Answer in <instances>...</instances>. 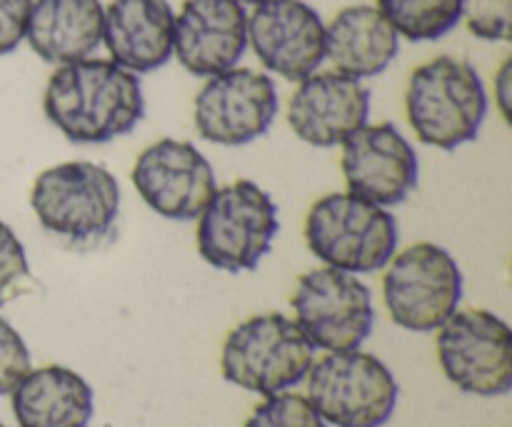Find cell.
Returning <instances> with one entry per match:
<instances>
[{
  "instance_id": "obj_1",
  "label": "cell",
  "mask_w": 512,
  "mask_h": 427,
  "mask_svg": "<svg viewBox=\"0 0 512 427\" xmlns=\"http://www.w3.org/2000/svg\"><path fill=\"white\" fill-rule=\"evenodd\" d=\"M43 110L70 143L103 145L138 128L145 115L143 85L113 60L85 58L55 68Z\"/></svg>"
},
{
  "instance_id": "obj_2",
  "label": "cell",
  "mask_w": 512,
  "mask_h": 427,
  "mask_svg": "<svg viewBox=\"0 0 512 427\" xmlns=\"http://www.w3.org/2000/svg\"><path fill=\"white\" fill-rule=\"evenodd\" d=\"M30 208L48 235L73 248H95L118 223V178L90 160L58 163L33 180Z\"/></svg>"
},
{
  "instance_id": "obj_3",
  "label": "cell",
  "mask_w": 512,
  "mask_h": 427,
  "mask_svg": "<svg viewBox=\"0 0 512 427\" xmlns=\"http://www.w3.org/2000/svg\"><path fill=\"white\" fill-rule=\"evenodd\" d=\"M405 115L423 145L438 150L460 148L478 138L488 115L483 78L468 60L438 55L410 75Z\"/></svg>"
},
{
  "instance_id": "obj_4",
  "label": "cell",
  "mask_w": 512,
  "mask_h": 427,
  "mask_svg": "<svg viewBox=\"0 0 512 427\" xmlns=\"http://www.w3.org/2000/svg\"><path fill=\"white\" fill-rule=\"evenodd\" d=\"M305 243L328 268L353 275L375 273L398 253V223L388 208L350 190L330 193L310 208Z\"/></svg>"
},
{
  "instance_id": "obj_5",
  "label": "cell",
  "mask_w": 512,
  "mask_h": 427,
  "mask_svg": "<svg viewBox=\"0 0 512 427\" xmlns=\"http://www.w3.org/2000/svg\"><path fill=\"white\" fill-rule=\"evenodd\" d=\"M195 220L200 258L225 273L258 268L280 230L275 200L268 190L245 178L215 188Z\"/></svg>"
},
{
  "instance_id": "obj_6",
  "label": "cell",
  "mask_w": 512,
  "mask_h": 427,
  "mask_svg": "<svg viewBox=\"0 0 512 427\" xmlns=\"http://www.w3.org/2000/svg\"><path fill=\"white\" fill-rule=\"evenodd\" d=\"M315 360L295 320L283 313H265L235 325L220 350V373L230 385L263 398L303 383Z\"/></svg>"
},
{
  "instance_id": "obj_7",
  "label": "cell",
  "mask_w": 512,
  "mask_h": 427,
  "mask_svg": "<svg viewBox=\"0 0 512 427\" xmlns=\"http://www.w3.org/2000/svg\"><path fill=\"white\" fill-rule=\"evenodd\" d=\"M305 380L310 405L325 425L383 427L398 405L393 370L360 348L313 360Z\"/></svg>"
},
{
  "instance_id": "obj_8",
  "label": "cell",
  "mask_w": 512,
  "mask_h": 427,
  "mask_svg": "<svg viewBox=\"0 0 512 427\" xmlns=\"http://www.w3.org/2000/svg\"><path fill=\"white\" fill-rule=\"evenodd\" d=\"M383 298L395 325L433 333L463 300V273L453 253L435 243H415L385 265Z\"/></svg>"
},
{
  "instance_id": "obj_9",
  "label": "cell",
  "mask_w": 512,
  "mask_h": 427,
  "mask_svg": "<svg viewBox=\"0 0 512 427\" xmlns=\"http://www.w3.org/2000/svg\"><path fill=\"white\" fill-rule=\"evenodd\" d=\"M290 305L300 333L325 353L358 350L373 333V293L358 275L345 270L325 265L303 273Z\"/></svg>"
},
{
  "instance_id": "obj_10",
  "label": "cell",
  "mask_w": 512,
  "mask_h": 427,
  "mask_svg": "<svg viewBox=\"0 0 512 427\" xmlns=\"http://www.w3.org/2000/svg\"><path fill=\"white\" fill-rule=\"evenodd\" d=\"M445 378L468 395L498 398L512 388L510 325L490 310H455L438 328Z\"/></svg>"
},
{
  "instance_id": "obj_11",
  "label": "cell",
  "mask_w": 512,
  "mask_h": 427,
  "mask_svg": "<svg viewBox=\"0 0 512 427\" xmlns=\"http://www.w3.org/2000/svg\"><path fill=\"white\" fill-rule=\"evenodd\" d=\"M278 115L273 78L250 68H230L205 78L193 100V123L203 140L240 148L263 138Z\"/></svg>"
},
{
  "instance_id": "obj_12",
  "label": "cell",
  "mask_w": 512,
  "mask_h": 427,
  "mask_svg": "<svg viewBox=\"0 0 512 427\" xmlns=\"http://www.w3.org/2000/svg\"><path fill=\"white\" fill-rule=\"evenodd\" d=\"M130 180L153 213L178 223L198 218L218 188L215 170L203 150L175 138L155 140L140 150Z\"/></svg>"
},
{
  "instance_id": "obj_13",
  "label": "cell",
  "mask_w": 512,
  "mask_h": 427,
  "mask_svg": "<svg viewBox=\"0 0 512 427\" xmlns=\"http://www.w3.org/2000/svg\"><path fill=\"white\" fill-rule=\"evenodd\" d=\"M248 45L265 70L300 83L323 65L325 23L305 0H263L248 15Z\"/></svg>"
},
{
  "instance_id": "obj_14",
  "label": "cell",
  "mask_w": 512,
  "mask_h": 427,
  "mask_svg": "<svg viewBox=\"0 0 512 427\" xmlns=\"http://www.w3.org/2000/svg\"><path fill=\"white\" fill-rule=\"evenodd\" d=\"M340 148L348 190L370 203L400 205L418 185V153L393 123H365Z\"/></svg>"
},
{
  "instance_id": "obj_15",
  "label": "cell",
  "mask_w": 512,
  "mask_h": 427,
  "mask_svg": "<svg viewBox=\"0 0 512 427\" xmlns=\"http://www.w3.org/2000/svg\"><path fill=\"white\" fill-rule=\"evenodd\" d=\"M248 48V10L240 0H185L175 13L173 55L198 78L235 68Z\"/></svg>"
},
{
  "instance_id": "obj_16",
  "label": "cell",
  "mask_w": 512,
  "mask_h": 427,
  "mask_svg": "<svg viewBox=\"0 0 512 427\" xmlns=\"http://www.w3.org/2000/svg\"><path fill=\"white\" fill-rule=\"evenodd\" d=\"M370 118V90L343 73H313L300 80L288 103V125L313 148L343 145Z\"/></svg>"
},
{
  "instance_id": "obj_17",
  "label": "cell",
  "mask_w": 512,
  "mask_h": 427,
  "mask_svg": "<svg viewBox=\"0 0 512 427\" xmlns=\"http://www.w3.org/2000/svg\"><path fill=\"white\" fill-rule=\"evenodd\" d=\"M175 13L168 0H110L103 43L110 60L135 75L153 73L173 58Z\"/></svg>"
},
{
  "instance_id": "obj_18",
  "label": "cell",
  "mask_w": 512,
  "mask_h": 427,
  "mask_svg": "<svg viewBox=\"0 0 512 427\" xmlns=\"http://www.w3.org/2000/svg\"><path fill=\"white\" fill-rule=\"evenodd\" d=\"M400 35L378 5H348L325 25V60L335 73L365 80L398 58Z\"/></svg>"
},
{
  "instance_id": "obj_19",
  "label": "cell",
  "mask_w": 512,
  "mask_h": 427,
  "mask_svg": "<svg viewBox=\"0 0 512 427\" xmlns=\"http://www.w3.org/2000/svg\"><path fill=\"white\" fill-rule=\"evenodd\" d=\"M103 20L100 0H33L25 40L45 63H78L103 43Z\"/></svg>"
},
{
  "instance_id": "obj_20",
  "label": "cell",
  "mask_w": 512,
  "mask_h": 427,
  "mask_svg": "<svg viewBox=\"0 0 512 427\" xmlns=\"http://www.w3.org/2000/svg\"><path fill=\"white\" fill-rule=\"evenodd\" d=\"M18 427H88L95 413L93 388L63 365L30 368L10 393Z\"/></svg>"
},
{
  "instance_id": "obj_21",
  "label": "cell",
  "mask_w": 512,
  "mask_h": 427,
  "mask_svg": "<svg viewBox=\"0 0 512 427\" xmlns=\"http://www.w3.org/2000/svg\"><path fill=\"white\" fill-rule=\"evenodd\" d=\"M465 0H378V8L400 38L430 43L463 20Z\"/></svg>"
},
{
  "instance_id": "obj_22",
  "label": "cell",
  "mask_w": 512,
  "mask_h": 427,
  "mask_svg": "<svg viewBox=\"0 0 512 427\" xmlns=\"http://www.w3.org/2000/svg\"><path fill=\"white\" fill-rule=\"evenodd\" d=\"M245 427H328L323 423L310 400L298 393H275L268 395L258 408L253 410Z\"/></svg>"
},
{
  "instance_id": "obj_23",
  "label": "cell",
  "mask_w": 512,
  "mask_h": 427,
  "mask_svg": "<svg viewBox=\"0 0 512 427\" xmlns=\"http://www.w3.org/2000/svg\"><path fill=\"white\" fill-rule=\"evenodd\" d=\"M28 253L8 223L0 220V308L18 298L30 283Z\"/></svg>"
},
{
  "instance_id": "obj_24",
  "label": "cell",
  "mask_w": 512,
  "mask_h": 427,
  "mask_svg": "<svg viewBox=\"0 0 512 427\" xmlns=\"http://www.w3.org/2000/svg\"><path fill=\"white\" fill-rule=\"evenodd\" d=\"M463 18L475 38L508 43L512 33V0H465Z\"/></svg>"
},
{
  "instance_id": "obj_25",
  "label": "cell",
  "mask_w": 512,
  "mask_h": 427,
  "mask_svg": "<svg viewBox=\"0 0 512 427\" xmlns=\"http://www.w3.org/2000/svg\"><path fill=\"white\" fill-rule=\"evenodd\" d=\"M30 370V350L23 335L13 328L5 318H0V398L13 393Z\"/></svg>"
},
{
  "instance_id": "obj_26",
  "label": "cell",
  "mask_w": 512,
  "mask_h": 427,
  "mask_svg": "<svg viewBox=\"0 0 512 427\" xmlns=\"http://www.w3.org/2000/svg\"><path fill=\"white\" fill-rule=\"evenodd\" d=\"M33 0H0V58L18 50L25 40Z\"/></svg>"
},
{
  "instance_id": "obj_27",
  "label": "cell",
  "mask_w": 512,
  "mask_h": 427,
  "mask_svg": "<svg viewBox=\"0 0 512 427\" xmlns=\"http://www.w3.org/2000/svg\"><path fill=\"white\" fill-rule=\"evenodd\" d=\"M493 100L498 105L505 123H510L512 113V58H505L493 80Z\"/></svg>"
},
{
  "instance_id": "obj_28",
  "label": "cell",
  "mask_w": 512,
  "mask_h": 427,
  "mask_svg": "<svg viewBox=\"0 0 512 427\" xmlns=\"http://www.w3.org/2000/svg\"><path fill=\"white\" fill-rule=\"evenodd\" d=\"M240 3H243V5H258V3H263V0H240Z\"/></svg>"
},
{
  "instance_id": "obj_29",
  "label": "cell",
  "mask_w": 512,
  "mask_h": 427,
  "mask_svg": "<svg viewBox=\"0 0 512 427\" xmlns=\"http://www.w3.org/2000/svg\"><path fill=\"white\" fill-rule=\"evenodd\" d=\"M0 427H5V425H0Z\"/></svg>"
}]
</instances>
